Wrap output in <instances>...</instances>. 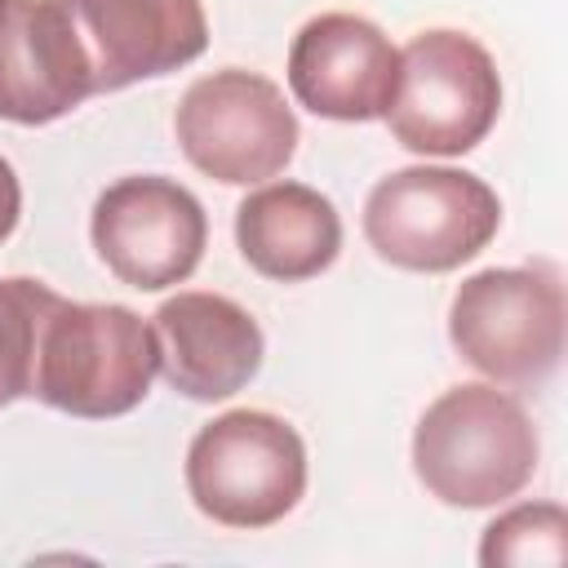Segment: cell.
Instances as JSON below:
<instances>
[{"label":"cell","mask_w":568,"mask_h":568,"mask_svg":"<svg viewBox=\"0 0 568 568\" xmlns=\"http://www.w3.org/2000/svg\"><path fill=\"white\" fill-rule=\"evenodd\" d=\"M537 426L497 386H448L413 430V470L430 497L462 510L501 506L537 470Z\"/></svg>","instance_id":"cell-1"},{"label":"cell","mask_w":568,"mask_h":568,"mask_svg":"<svg viewBox=\"0 0 568 568\" xmlns=\"http://www.w3.org/2000/svg\"><path fill=\"white\" fill-rule=\"evenodd\" d=\"M160 373L155 328L115 302L58 297L40 324L31 395L71 417L133 413Z\"/></svg>","instance_id":"cell-2"},{"label":"cell","mask_w":568,"mask_h":568,"mask_svg":"<svg viewBox=\"0 0 568 568\" xmlns=\"http://www.w3.org/2000/svg\"><path fill=\"white\" fill-rule=\"evenodd\" d=\"M501 226L497 191L466 169L408 164L386 173L364 200V240L399 271H457Z\"/></svg>","instance_id":"cell-3"},{"label":"cell","mask_w":568,"mask_h":568,"mask_svg":"<svg viewBox=\"0 0 568 568\" xmlns=\"http://www.w3.org/2000/svg\"><path fill=\"white\" fill-rule=\"evenodd\" d=\"M186 493L222 528H271L306 493V444L275 413L231 408L195 430Z\"/></svg>","instance_id":"cell-4"},{"label":"cell","mask_w":568,"mask_h":568,"mask_svg":"<svg viewBox=\"0 0 568 568\" xmlns=\"http://www.w3.org/2000/svg\"><path fill=\"white\" fill-rule=\"evenodd\" d=\"M501 111V75L488 49L466 31H422L399 49V84L386 129L417 155H466L488 138Z\"/></svg>","instance_id":"cell-5"},{"label":"cell","mask_w":568,"mask_h":568,"mask_svg":"<svg viewBox=\"0 0 568 568\" xmlns=\"http://www.w3.org/2000/svg\"><path fill=\"white\" fill-rule=\"evenodd\" d=\"M457 355L501 386H532L564 355V288L550 266H488L448 306Z\"/></svg>","instance_id":"cell-6"},{"label":"cell","mask_w":568,"mask_h":568,"mask_svg":"<svg viewBox=\"0 0 568 568\" xmlns=\"http://www.w3.org/2000/svg\"><path fill=\"white\" fill-rule=\"evenodd\" d=\"M173 133L182 155L226 186L266 182L297 151V115L280 84L244 67L200 75L178 102Z\"/></svg>","instance_id":"cell-7"},{"label":"cell","mask_w":568,"mask_h":568,"mask_svg":"<svg viewBox=\"0 0 568 568\" xmlns=\"http://www.w3.org/2000/svg\"><path fill=\"white\" fill-rule=\"evenodd\" d=\"M89 235L106 271L142 293L182 284L209 244L204 204L173 178L138 173L111 182L89 217Z\"/></svg>","instance_id":"cell-8"},{"label":"cell","mask_w":568,"mask_h":568,"mask_svg":"<svg viewBox=\"0 0 568 568\" xmlns=\"http://www.w3.org/2000/svg\"><path fill=\"white\" fill-rule=\"evenodd\" d=\"M93 93L71 0H0V120L53 124Z\"/></svg>","instance_id":"cell-9"},{"label":"cell","mask_w":568,"mask_h":568,"mask_svg":"<svg viewBox=\"0 0 568 568\" xmlns=\"http://www.w3.org/2000/svg\"><path fill=\"white\" fill-rule=\"evenodd\" d=\"M399 84V49L390 36L359 13H320L311 18L288 49V89L293 98L342 124L382 120Z\"/></svg>","instance_id":"cell-10"},{"label":"cell","mask_w":568,"mask_h":568,"mask_svg":"<svg viewBox=\"0 0 568 568\" xmlns=\"http://www.w3.org/2000/svg\"><path fill=\"white\" fill-rule=\"evenodd\" d=\"M160 373L186 399H226L244 390L266 355L257 320L222 293H178L151 315Z\"/></svg>","instance_id":"cell-11"},{"label":"cell","mask_w":568,"mask_h":568,"mask_svg":"<svg viewBox=\"0 0 568 568\" xmlns=\"http://www.w3.org/2000/svg\"><path fill=\"white\" fill-rule=\"evenodd\" d=\"M93 58V89L115 93L195 62L209 44L200 0H71Z\"/></svg>","instance_id":"cell-12"},{"label":"cell","mask_w":568,"mask_h":568,"mask_svg":"<svg viewBox=\"0 0 568 568\" xmlns=\"http://www.w3.org/2000/svg\"><path fill=\"white\" fill-rule=\"evenodd\" d=\"M235 244L244 262L280 284H302L328 271L342 253V217L328 195L306 182H271L240 200Z\"/></svg>","instance_id":"cell-13"},{"label":"cell","mask_w":568,"mask_h":568,"mask_svg":"<svg viewBox=\"0 0 568 568\" xmlns=\"http://www.w3.org/2000/svg\"><path fill=\"white\" fill-rule=\"evenodd\" d=\"M58 293L40 280H0V408L31 395L40 324Z\"/></svg>","instance_id":"cell-14"},{"label":"cell","mask_w":568,"mask_h":568,"mask_svg":"<svg viewBox=\"0 0 568 568\" xmlns=\"http://www.w3.org/2000/svg\"><path fill=\"white\" fill-rule=\"evenodd\" d=\"M568 559V510L559 501H524L497 515L479 537V564H550Z\"/></svg>","instance_id":"cell-15"},{"label":"cell","mask_w":568,"mask_h":568,"mask_svg":"<svg viewBox=\"0 0 568 568\" xmlns=\"http://www.w3.org/2000/svg\"><path fill=\"white\" fill-rule=\"evenodd\" d=\"M18 217H22V186H18V173H13V164L0 155V244L13 235Z\"/></svg>","instance_id":"cell-16"}]
</instances>
